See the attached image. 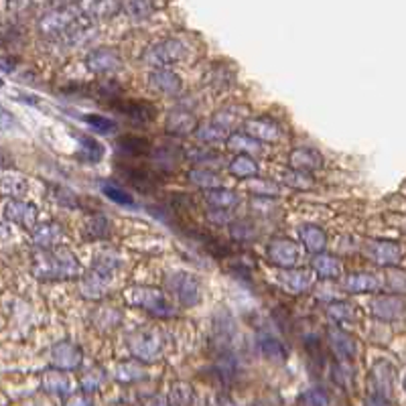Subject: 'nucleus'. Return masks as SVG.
I'll return each instance as SVG.
<instances>
[{"instance_id":"41","label":"nucleus","mask_w":406,"mask_h":406,"mask_svg":"<svg viewBox=\"0 0 406 406\" xmlns=\"http://www.w3.org/2000/svg\"><path fill=\"white\" fill-rule=\"evenodd\" d=\"M27 181L25 179H20L17 175H6L4 179H2V183H0V189H2V194L11 195V197H19L27 191Z\"/></svg>"},{"instance_id":"30","label":"nucleus","mask_w":406,"mask_h":406,"mask_svg":"<svg viewBox=\"0 0 406 406\" xmlns=\"http://www.w3.org/2000/svg\"><path fill=\"white\" fill-rule=\"evenodd\" d=\"M197 120L189 112H175L167 120V130L175 136H185L189 133H195Z\"/></svg>"},{"instance_id":"10","label":"nucleus","mask_w":406,"mask_h":406,"mask_svg":"<svg viewBox=\"0 0 406 406\" xmlns=\"http://www.w3.org/2000/svg\"><path fill=\"white\" fill-rule=\"evenodd\" d=\"M112 106L116 108L118 112L126 114L138 124H151L156 118L153 104L142 102V100H112Z\"/></svg>"},{"instance_id":"34","label":"nucleus","mask_w":406,"mask_h":406,"mask_svg":"<svg viewBox=\"0 0 406 406\" xmlns=\"http://www.w3.org/2000/svg\"><path fill=\"white\" fill-rule=\"evenodd\" d=\"M43 388L51 394H67L69 392V380L63 374V370H49L43 376Z\"/></svg>"},{"instance_id":"37","label":"nucleus","mask_w":406,"mask_h":406,"mask_svg":"<svg viewBox=\"0 0 406 406\" xmlns=\"http://www.w3.org/2000/svg\"><path fill=\"white\" fill-rule=\"evenodd\" d=\"M102 194L106 195L110 201L118 203V205H135V197L128 194L126 189L114 185V183H102Z\"/></svg>"},{"instance_id":"9","label":"nucleus","mask_w":406,"mask_h":406,"mask_svg":"<svg viewBox=\"0 0 406 406\" xmlns=\"http://www.w3.org/2000/svg\"><path fill=\"white\" fill-rule=\"evenodd\" d=\"M4 217L11 222V224H17L20 228H35L37 226V217L39 212L33 203H27V201H20V199H11L6 205H4Z\"/></svg>"},{"instance_id":"43","label":"nucleus","mask_w":406,"mask_h":406,"mask_svg":"<svg viewBox=\"0 0 406 406\" xmlns=\"http://www.w3.org/2000/svg\"><path fill=\"white\" fill-rule=\"evenodd\" d=\"M108 222H110V219H106V217H102V215L90 219V222H88V236H90V240H92V238H96V240L108 238V236H110V224H108Z\"/></svg>"},{"instance_id":"15","label":"nucleus","mask_w":406,"mask_h":406,"mask_svg":"<svg viewBox=\"0 0 406 406\" xmlns=\"http://www.w3.org/2000/svg\"><path fill=\"white\" fill-rule=\"evenodd\" d=\"M110 271H104V269H97L94 266L92 271L83 276V283H81V292L83 297L88 299H100L102 295L108 292V285H110Z\"/></svg>"},{"instance_id":"36","label":"nucleus","mask_w":406,"mask_h":406,"mask_svg":"<svg viewBox=\"0 0 406 406\" xmlns=\"http://www.w3.org/2000/svg\"><path fill=\"white\" fill-rule=\"evenodd\" d=\"M327 315L335 323H349V321L356 319L358 311H356V307H351L349 303L337 301V303H331V305H329Z\"/></svg>"},{"instance_id":"3","label":"nucleus","mask_w":406,"mask_h":406,"mask_svg":"<svg viewBox=\"0 0 406 406\" xmlns=\"http://www.w3.org/2000/svg\"><path fill=\"white\" fill-rule=\"evenodd\" d=\"M128 301L135 305V307H140V309L149 311L151 315H156V317H173L175 307L171 305V301L165 297V292L158 289H151V287H135L126 292Z\"/></svg>"},{"instance_id":"22","label":"nucleus","mask_w":406,"mask_h":406,"mask_svg":"<svg viewBox=\"0 0 406 406\" xmlns=\"http://www.w3.org/2000/svg\"><path fill=\"white\" fill-rule=\"evenodd\" d=\"M63 236L61 226L55 222H47V224H39L33 228V242L39 246V248H51V246H57L59 238Z\"/></svg>"},{"instance_id":"7","label":"nucleus","mask_w":406,"mask_h":406,"mask_svg":"<svg viewBox=\"0 0 406 406\" xmlns=\"http://www.w3.org/2000/svg\"><path fill=\"white\" fill-rule=\"evenodd\" d=\"M266 256H269L272 264L278 266V269H292L301 258V248L292 240L278 238V240H272L269 244Z\"/></svg>"},{"instance_id":"39","label":"nucleus","mask_w":406,"mask_h":406,"mask_svg":"<svg viewBox=\"0 0 406 406\" xmlns=\"http://www.w3.org/2000/svg\"><path fill=\"white\" fill-rule=\"evenodd\" d=\"M171 402L175 406H191L194 405V388L185 382H177L171 388Z\"/></svg>"},{"instance_id":"23","label":"nucleus","mask_w":406,"mask_h":406,"mask_svg":"<svg viewBox=\"0 0 406 406\" xmlns=\"http://www.w3.org/2000/svg\"><path fill=\"white\" fill-rule=\"evenodd\" d=\"M299 236H301L305 248L313 252V254H321V252L325 250V246H327V236H325V232L319 226H313V224L301 226Z\"/></svg>"},{"instance_id":"49","label":"nucleus","mask_w":406,"mask_h":406,"mask_svg":"<svg viewBox=\"0 0 406 406\" xmlns=\"http://www.w3.org/2000/svg\"><path fill=\"white\" fill-rule=\"evenodd\" d=\"M102 384V372H97V370H90L83 378H81V386H83V390L86 392H94V390H97V386Z\"/></svg>"},{"instance_id":"33","label":"nucleus","mask_w":406,"mask_h":406,"mask_svg":"<svg viewBox=\"0 0 406 406\" xmlns=\"http://www.w3.org/2000/svg\"><path fill=\"white\" fill-rule=\"evenodd\" d=\"M187 179H189L194 185H197V187L205 189V191L222 187V177H217V173L212 171V169H203V167H201V169H194V171H189Z\"/></svg>"},{"instance_id":"8","label":"nucleus","mask_w":406,"mask_h":406,"mask_svg":"<svg viewBox=\"0 0 406 406\" xmlns=\"http://www.w3.org/2000/svg\"><path fill=\"white\" fill-rule=\"evenodd\" d=\"M86 65L94 74L108 76V74H114V72H118L122 67V57H120V53H118L116 49H112V47H97V49L88 53Z\"/></svg>"},{"instance_id":"20","label":"nucleus","mask_w":406,"mask_h":406,"mask_svg":"<svg viewBox=\"0 0 406 406\" xmlns=\"http://www.w3.org/2000/svg\"><path fill=\"white\" fill-rule=\"evenodd\" d=\"M118 153L124 156H135V158H140V156H147L151 155V151H153V147H151V142L147 140V138H142V136H122L120 140H118Z\"/></svg>"},{"instance_id":"5","label":"nucleus","mask_w":406,"mask_h":406,"mask_svg":"<svg viewBox=\"0 0 406 406\" xmlns=\"http://www.w3.org/2000/svg\"><path fill=\"white\" fill-rule=\"evenodd\" d=\"M128 348L133 351V356L142 360V362H155L161 356V339L155 331H136L128 337Z\"/></svg>"},{"instance_id":"18","label":"nucleus","mask_w":406,"mask_h":406,"mask_svg":"<svg viewBox=\"0 0 406 406\" xmlns=\"http://www.w3.org/2000/svg\"><path fill=\"white\" fill-rule=\"evenodd\" d=\"M392 382H394V367L388 362L380 360L372 367V384H374V392L378 396L390 398L392 396Z\"/></svg>"},{"instance_id":"26","label":"nucleus","mask_w":406,"mask_h":406,"mask_svg":"<svg viewBox=\"0 0 406 406\" xmlns=\"http://www.w3.org/2000/svg\"><path fill=\"white\" fill-rule=\"evenodd\" d=\"M311 266L319 278H337L341 274V262L331 254H317Z\"/></svg>"},{"instance_id":"19","label":"nucleus","mask_w":406,"mask_h":406,"mask_svg":"<svg viewBox=\"0 0 406 406\" xmlns=\"http://www.w3.org/2000/svg\"><path fill=\"white\" fill-rule=\"evenodd\" d=\"M289 165L290 169L295 171H303V173H313L317 169H321L323 165V158L317 151H311V149H295L289 155Z\"/></svg>"},{"instance_id":"42","label":"nucleus","mask_w":406,"mask_h":406,"mask_svg":"<svg viewBox=\"0 0 406 406\" xmlns=\"http://www.w3.org/2000/svg\"><path fill=\"white\" fill-rule=\"evenodd\" d=\"M83 120L97 130V133H102V135H112V133H116V122L114 120H110V118L106 116H100V114H86Z\"/></svg>"},{"instance_id":"46","label":"nucleus","mask_w":406,"mask_h":406,"mask_svg":"<svg viewBox=\"0 0 406 406\" xmlns=\"http://www.w3.org/2000/svg\"><path fill=\"white\" fill-rule=\"evenodd\" d=\"M285 181L292 189H309V187H313V179L309 177V173L295 171V169H290L289 175H285Z\"/></svg>"},{"instance_id":"1","label":"nucleus","mask_w":406,"mask_h":406,"mask_svg":"<svg viewBox=\"0 0 406 406\" xmlns=\"http://www.w3.org/2000/svg\"><path fill=\"white\" fill-rule=\"evenodd\" d=\"M31 269L39 280H67L81 272L78 258L63 246L37 248L33 252Z\"/></svg>"},{"instance_id":"29","label":"nucleus","mask_w":406,"mask_h":406,"mask_svg":"<svg viewBox=\"0 0 406 406\" xmlns=\"http://www.w3.org/2000/svg\"><path fill=\"white\" fill-rule=\"evenodd\" d=\"M122 175L136 185L138 189H142V191H149V189H153L156 185V175H153V171H149V169H140V167H122Z\"/></svg>"},{"instance_id":"55","label":"nucleus","mask_w":406,"mask_h":406,"mask_svg":"<svg viewBox=\"0 0 406 406\" xmlns=\"http://www.w3.org/2000/svg\"><path fill=\"white\" fill-rule=\"evenodd\" d=\"M405 390H406V378H405Z\"/></svg>"},{"instance_id":"50","label":"nucleus","mask_w":406,"mask_h":406,"mask_svg":"<svg viewBox=\"0 0 406 406\" xmlns=\"http://www.w3.org/2000/svg\"><path fill=\"white\" fill-rule=\"evenodd\" d=\"M17 126V118L13 116L6 108L0 106V133H6V130H13Z\"/></svg>"},{"instance_id":"4","label":"nucleus","mask_w":406,"mask_h":406,"mask_svg":"<svg viewBox=\"0 0 406 406\" xmlns=\"http://www.w3.org/2000/svg\"><path fill=\"white\" fill-rule=\"evenodd\" d=\"M185 51H187L185 45L179 39L158 41L153 47H149V51L144 53V61L156 69H161V67H169L177 61H181Z\"/></svg>"},{"instance_id":"44","label":"nucleus","mask_w":406,"mask_h":406,"mask_svg":"<svg viewBox=\"0 0 406 406\" xmlns=\"http://www.w3.org/2000/svg\"><path fill=\"white\" fill-rule=\"evenodd\" d=\"M142 376H144V370L133 362L120 364L116 370V378L120 382H135V380H140Z\"/></svg>"},{"instance_id":"11","label":"nucleus","mask_w":406,"mask_h":406,"mask_svg":"<svg viewBox=\"0 0 406 406\" xmlns=\"http://www.w3.org/2000/svg\"><path fill=\"white\" fill-rule=\"evenodd\" d=\"M406 313L405 299L388 295V297H378L372 303V315L380 321H398Z\"/></svg>"},{"instance_id":"47","label":"nucleus","mask_w":406,"mask_h":406,"mask_svg":"<svg viewBox=\"0 0 406 406\" xmlns=\"http://www.w3.org/2000/svg\"><path fill=\"white\" fill-rule=\"evenodd\" d=\"M250 191L266 195V197H271V195L276 197V195L280 194V187L276 183H271V181H254V183H250Z\"/></svg>"},{"instance_id":"52","label":"nucleus","mask_w":406,"mask_h":406,"mask_svg":"<svg viewBox=\"0 0 406 406\" xmlns=\"http://www.w3.org/2000/svg\"><path fill=\"white\" fill-rule=\"evenodd\" d=\"M366 406H390V405H388V398L374 394V396H370V398H367Z\"/></svg>"},{"instance_id":"21","label":"nucleus","mask_w":406,"mask_h":406,"mask_svg":"<svg viewBox=\"0 0 406 406\" xmlns=\"http://www.w3.org/2000/svg\"><path fill=\"white\" fill-rule=\"evenodd\" d=\"M195 136H197L201 142H208V144H212V142H224V140H228V136H230V128L224 126L219 120L212 118L210 122H203V124H199V126L195 128Z\"/></svg>"},{"instance_id":"40","label":"nucleus","mask_w":406,"mask_h":406,"mask_svg":"<svg viewBox=\"0 0 406 406\" xmlns=\"http://www.w3.org/2000/svg\"><path fill=\"white\" fill-rule=\"evenodd\" d=\"M187 158H189L191 163H195V165L203 167V169H210L212 165H219V163H222L219 155H215L213 151H205V149H194V151H189Z\"/></svg>"},{"instance_id":"24","label":"nucleus","mask_w":406,"mask_h":406,"mask_svg":"<svg viewBox=\"0 0 406 406\" xmlns=\"http://www.w3.org/2000/svg\"><path fill=\"white\" fill-rule=\"evenodd\" d=\"M280 287L292 295L305 292L311 287V274L307 271H285L280 272Z\"/></svg>"},{"instance_id":"48","label":"nucleus","mask_w":406,"mask_h":406,"mask_svg":"<svg viewBox=\"0 0 406 406\" xmlns=\"http://www.w3.org/2000/svg\"><path fill=\"white\" fill-rule=\"evenodd\" d=\"M254 234V224L250 222H236L232 226V236L236 240H250Z\"/></svg>"},{"instance_id":"51","label":"nucleus","mask_w":406,"mask_h":406,"mask_svg":"<svg viewBox=\"0 0 406 406\" xmlns=\"http://www.w3.org/2000/svg\"><path fill=\"white\" fill-rule=\"evenodd\" d=\"M65 406H92V400L88 398V396H74V398H69L67 402H65Z\"/></svg>"},{"instance_id":"6","label":"nucleus","mask_w":406,"mask_h":406,"mask_svg":"<svg viewBox=\"0 0 406 406\" xmlns=\"http://www.w3.org/2000/svg\"><path fill=\"white\" fill-rule=\"evenodd\" d=\"M366 256L380 266H396L405 256V248L398 242L374 240L366 244Z\"/></svg>"},{"instance_id":"38","label":"nucleus","mask_w":406,"mask_h":406,"mask_svg":"<svg viewBox=\"0 0 406 406\" xmlns=\"http://www.w3.org/2000/svg\"><path fill=\"white\" fill-rule=\"evenodd\" d=\"M260 349H262V353H264L266 358L276 360V362H283V360L287 358V349H285V346H283L278 339H274V337H264V339H260Z\"/></svg>"},{"instance_id":"27","label":"nucleus","mask_w":406,"mask_h":406,"mask_svg":"<svg viewBox=\"0 0 406 406\" xmlns=\"http://www.w3.org/2000/svg\"><path fill=\"white\" fill-rule=\"evenodd\" d=\"M205 201L210 203L212 210H232L240 203V195L234 194L230 189H224V187H217V189H210L205 194Z\"/></svg>"},{"instance_id":"17","label":"nucleus","mask_w":406,"mask_h":406,"mask_svg":"<svg viewBox=\"0 0 406 406\" xmlns=\"http://www.w3.org/2000/svg\"><path fill=\"white\" fill-rule=\"evenodd\" d=\"M149 83H151L153 90L165 94V96H175V94H179L181 88H183L181 78H179L177 74H173V72L165 69V67L155 69V72L151 74V78H149Z\"/></svg>"},{"instance_id":"31","label":"nucleus","mask_w":406,"mask_h":406,"mask_svg":"<svg viewBox=\"0 0 406 406\" xmlns=\"http://www.w3.org/2000/svg\"><path fill=\"white\" fill-rule=\"evenodd\" d=\"M228 169H230V173H232L234 177H238V179H250V177H256L258 171H260L258 163L248 155L236 156L232 163L228 165Z\"/></svg>"},{"instance_id":"45","label":"nucleus","mask_w":406,"mask_h":406,"mask_svg":"<svg viewBox=\"0 0 406 406\" xmlns=\"http://www.w3.org/2000/svg\"><path fill=\"white\" fill-rule=\"evenodd\" d=\"M299 405L301 406H327L329 398L323 390H319V388H311V390H307V392L299 398Z\"/></svg>"},{"instance_id":"53","label":"nucleus","mask_w":406,"mask_h":406,"mask_svg":"<svg viewBox=\"0 0 406 406\" xmlns=\"http://www.w3.org/2000/svg\"><path fill=\"white\" fill-rule=\"evenodd\" d=\"M144 406H169V402L163 398V396H153V398H149Z\"/></svg>"},{"instance_id":"12","label":"nucleus","mask_w":406,"mask_h":406,"mask_svg":"<svg viewBox=\"0 0 406 406\" xmlns=\"http://www.w3.org/2000/svg\"><path fill=\"white\" fill-rule=\"evenodd\" d=\"M246 135L256 138L258 142H278L283 138V130L280 126L271 120V118H254V120H246L244 124Z\"/></svg>"},{"instance_id":"25","label":"nucleus","mask_w":406,"mask_h":406,"mask_svg":"<svg viewBox=\"0 0 406 406\" xmlns=\"http://www.w3.org/2000/svg\"><path fill=\"white\" fill-rule=\"evenodd\" d=\"M226 144L232 153H238V155L254 156L262 153V142H258L250 135H230Z\"/></svg>"},{"instance_id":"32","label":"nucleus","mask_w":406,"mask_h":406,"mask_svg":"<svg viewBox=\"0 0 406 406\" xmlns=\"http://www.w3.org/2000/svg\"><path fill=\"white\" fill-rule=\"evenodd\" d=\"M79 151L78 156L81 161H88V163H97L102 156H104V147L97 142L96 138L88 135H79Z\"/></svg>"},{"instance_id":"35","label":"nucleus","mask_w":406,"mask_h":406,"mask_svg":"<svg viewBox=\"0 0 406 406\" xmlns=\"http://www.w3.org/2000/svg\"><path fill=\"white\" fill-rule=\"evenodd\" d=\"M122 8L133 19H144L155 11V0H122Z\"/></svg>"},{"instance_id":"13","label":"nucleus","mask_w":406,"mask_h":406,"mask_svg":"<svg viewBox=\"0 0 406 406\" xmlns=\"http://www.w3.org/2000/svg\"><path fill=\"white\" fill-rule=\"evenodd\" d=\"M81 349L72 341H59L57 346L51 349V362L57 370H78L81 366Z\"/></svg>"},{"instance_id":"56","label":"nucleus","mask_w":406,"mask_h":406,"mask_svg":"<svg viewBox=\"0 0 406 406\" xmlns=\"http://www.w3.org/2000/svg\"><path fill=\"white\" fill-rule=\"evenodd\" d=\"M0 86H2V79H0Z\"/></svg>"},{"instance_id":"16","label":"nucleus","mask_w":406,"mask_h":406,"mask_svg":"<svg viewBox=\"0 0 406 406\" xmlns=\"http://www.w3.org/2000/svg\"><path fill=\"white\" fill-rule=\"evenodd\" d=\"M329 337V346L333 349V353L339 358V360H351L358 351V346H356V339L346 333L344 329L339 327H329L327 331Z\"/></svg>"},{"instance_id":"14","label":"nucleus","mask_w":406,"mask_h":406,"mask_svg":"<svg viewBox=\"0 0 406 406\" xmlns=\"http://www.w3.org/2000/svg\"><path fill=\"white\" fill-rule=\"evenodd\" d=\"M120 6H122L120 0H79L78 2V11L81 13V17H86L88 20L108 19L116 15Z\"/></svg>"},{"instance_id":"54","label":"nucleus","mask_w":406,"mask_h":406,"mask_svg":"<svg viewBox=\"0 0 406 406\" xmlns=\"http://www.w3.org/2000/svg\"><path fill=\"white\" fill-rule=\"evenodd\" d=\"M11 165H13V158L0 147V167H11Z\"/></svg>"},{"instance_id":"2","label":"nucleus","mask_w":406,"mask_h":406,"mask_svg":"<svg viewBox=\"0 0 406 406\" xmlns=\"http://www.w3.org/2000/svg\"><path fill=\"white\" fill-rule=\"evenodd\" d=\"M165 287L185 307H195L201 301V297H203L199 278L194 276V274H189V272H169L165 276Z\"/></svg>"},{"instance_id":"28","label":"nucleus","mask_w":406,"mask_h":406,"mask_svg":"<svg viewBox=\"0 0 406 406\" xmlns=\"http://www.w3.org/2000/svg\"><path fill=\"white\" fill-rule=\"evenodd\" d=\"M380 287L378 278L374 274H367V272H356V274H349L346 278V289L353 295H364V292H372Z\"/></svg>"}]
</instances>
